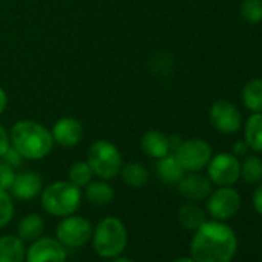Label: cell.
I'll return each instance as SVG.
<instances>
[{
  "mask_svg": "<svg viewBox=\"0 0 262 262\" xmlns=\"http://www.w3.org/2000/svg\"><path fill=\"white\" fill-rule=\"evenodd\" d=\"M237 248L234 231L217 221L204 222L191 239V257L196 262H230Z\"/></svg>",
  "mask_w": 262,
  "mask_h": 262,
  "instance_id": "1",
  "label": "cell"
},
{
  "mask_svg": "<svg viewBox=\"0 0 262 262\" xmlns=\"http://www.w3.org/2000/svg\"><path fill=\"white\" fill-rule=\"evenodd\" d=\"M10 141L27 159H42L53 150V135L43 125L33 120H20L13 129Z\"/></svg>",
  "mask_w": 262,
  "mask_h": 262,
  "instance_id": "2",
  "label": "cell"
},
{
  "mask_svg": "<svg viewBox=\"0 0 262 262\" xmlns=\"http://www.w3.org/2000/svg\"><path fill=\"white\" fill-rule=\"evenodd\" d=\"M91 242L94 251L100 257L113 259L120 256L126 248L128 233L120 219L108 216L93 228Z\"/></svg>",
  "mask_w": 262,
  "mask_h": 262,
  "instance_id": "3",
  "label": "cell"
},
{
  "mask_svg": "<svg viewBox=\"0 0 262 262\" xmlns=\"http://www.w3.org/2000/svg\"><path fill=\"white\" fill-rule=\"evenodd\" d=\"M82 193L80 188L73 185L71 182H54L48 185L42 193V207L47 213L65 217L74 214L80 207Z\"/></svg>",
  "mask_w": 262,
  "mask_h": 262,
  "instance_id": "4",
  "label": "cell"
},
{
  "mask_svg": "<svg viewBox=\"0 0 262 262\" xmlns=\"http://www.w3.org/2000/svg\"><path fill=\"white\" fill-rule=\"evenodd\" d=\"M88 165L100 179H113L120 173L122 156L113 144L97 141L88 150Z\"/></svg>",
  "mask_w": 262,
  "mask_h": 262,
  "instance_id": "5",
  "label": "cell"
},
{
  "mask_svg": "<svg viewBox=\"0 0 262 262\" xmlns=\"http://www.w3.org/2000/svg\"><path fill=\"white\" fill-rule=\"evenodd\" d=\"M93 227L91 224L77 214L65 216L57 228H56V239L65 248H80L91 241Z\"/></svg>",
  "mask_w": 262,
  "mask_h": 262,
  "instance_id": "6",
  "label": "cell"
},
{
  "mask_svg": "<svg viewBox=\"0 0 262 262\" xmlns=\"http://www.w3.org/2000/svg\"><path fill=\"white\" fill-rule=\"evenodd\" d=\"M174 158L185 173L201 171L211 159V147L202 139L182 141L174 150Z\"/></svg>",
  "mask_w": 262,
  "mask_h": 262,
  "instance_id": "7",
  "label": "cell"
},
{
  "mask_svg": "<svg viewBox=\"0 0 262 262\" xmlns=\"http://www.w3.org/2000/svg\"><path fill=\"white\" fill-rule=\"evenodd\" d=\"M208 179L219 187H231L241 178V161L233 153H219L210 159Z\"/></svg>",
  "mask_w": 262,
  "mask_h": 262,
  "instance_id": "8",
  "label": "cell"
},
{
  "mask_svg": "<svg viewBox=\"0 0 262 262\" xmlns=\"http://www.w3.org/2000/svg\"><path fill=\"white\" fill-rule=\"evenodd\" d=\"M210 120L213 128L222 135H234L242 128V114L239 108L225 99H219L211 105Z\"/></svg>",
  "mask_w": 262,
  "mask_h": 262,
  "instance_id": "9",
  "label": "cell"
},
{
  "mask_svg": "<svg viewBox=\"0 0 262 262\" xmlns=\"http://www.w3.org/2000/svg\"><path fill=\"white\" fill-rule=\"evenodd\" d=\"M241 207V196L231 187H219L216 191L210 193L207 210L217 221H225L234 216Z\"/></svg>",
  "mask_w": 262,
  "mask_h": 262,
  "instance_id": "10",
  "label": "cell"
},
{
  "mask_svg": "<svg viewBox=\"0 0 262 262\" xmlns=\"http://www.w3.org/2000/svg\"><path fill=\"white\" fill-rule=\"evenodd\" d=\"M27 262H67V250L56 237H39L31 242Z\"/></svg>",
  "mask_w": 262,
  "mask_h": 262,
  "instance_id": "11",
  "label": "cell"
},
{
  "mask_svg": "<svg viewBox=\"0 0 262 262\" xmlns=\"http://www.w3.org/2000/svg\"><path fill=\"white\" fill-rule=\"evenodd\" d=\"M178 190L182 198L190 202H201L211 193V181L199 171H190L184 174L178 182Z\"/></svg>",
  "mask_w": 262,
  "mask_h": 262,
  "instance_id": "12",
  "label": "cell"
},
{
  "mask_svg": "<svg viewBox=\"0 0 262 262\" xmlns=\"http://www.w3.org/2000/svg\"><path fill=\"white\" fill-rule=\"evenodd\" d=\"M42 178L34 171H24L16 174L14 182L10 188L11 194L20 201H31L42 193Z\"/></svg>",
  "mask_w": 262,
  "mask_h": 262,
  "instance_id": "13",
  "label": "cell"
},
{
  "mask_svg": "<svg viewBox=\"0 0 262 262\" xmlns=\"http://www.w3.org/2000/svg\"><path fill=\"white\" fill-rule=\"evenodd\" d=\"M83 128L79 120L71 117H63L57 120L53 129V139L62 147H74L82 141Z\"/></svg>",
  "mask_w": 262,
  "mask_h": 262,
  "instance_id": "14",
  "label": "cell"
},
{
  "mask_svg": "<svg viewBox=\"0 0 262 262\" xmlns=\"http://www.w3.org/2000/svg\"><path fill=\"white\" fill-rule=\"evenodd\" d=\"M27 248L19 236L7 234L0 237V262H25Z\"/></svg>",
  "mask_w": 262,
  "mask_h": 262,
  "instance_id": "15",
  "label": "cell"
},
{
  "mask_svg": "<svg viewBox=\"0 0 262 262\" xmlns=\"http://www.w3.org/2000/svg\"><path fill=\"white\" fill-rule=\"evenodd\" d=\"M244 141L253 153H262V113H251L245 120Z\"/></svg>",
  "mask_w": 262,
  "mask_h": 262,
  "instance_id": "16",
  "label": "cell"
},
{
  "mask_svg": "<svg viewBox=\"0 0 262 262\" xmlns=\"http://www.w3.org/2000/svg\"><path fill=\"white\" fill-rule=\"evenodd\" d=\"M142 150L147 156L155 159H161L171 151L168 138L161 131H148L142 138Z\"/></svg>",
  "mask_w": 262,
  "mask_h": 262,
  "instance_id": "17",
  "label": "cell"
},
{
  "mask_svg": "<svg viewBox=\"0 0 262 262\" xmlns=\"http://www.w3.org/2000/svg\"><path fill=\"white\" fill-rule=\"evenodd\" d=\"M244 106L251 113H262V77L250 79L241 93Z\"/></svg>",
  "mask_w": 262,
  "mask_h": 262,
  "instance_id": "18",
  "label": "cell"
},
{
  "mask_svg": "<svg viewBox=\"0 0 262 262\" xmlns=\"http://www.w3.org/2000/svg\"><path fill=\"white\" fill-rule=\"evenodd\" d=\"M156 171H158L159 179L165 184H178L181 181V178L185 174L184 168L179 165L174 155H167V156L161 158L158 162Z\"/></svg>",
  "mask_w": 262,
  "mask_h": 262,
  "instance_id": "19",
  "label": "cell"
},
{
  "mask_svg": "<svg viewBox=\"0 0 262 262\" xmlns=\"http://www.w3.org/2000/svg\"><path fill=\"white\" fill-rule=\"evenodd\" d=\"M45 231V221L39 214H27L17 227L19 237L24 242H33L42 237Z\"/></svg>",
  "mask_w": 262,
  "mask_h": 262,
  "instance_id": "20",
  "label": "cell"
},
{
  "mask_svg": "<svg viewBox=\"0 0 262 262\" xmlns=\"http://www.w3.org/2000/svg\"><path fill=\"white\" fill-rule=\"evenodd\" d=\"M85 198L91 205L103 207V205H108L114 199V190L111 188V185H108L103 181L90 182L85 190Z\"/></svg>",
  "mask_w": 262,
  "mask_h": 262,
  "instance_id": "21",
  "label": "cell"
},
{
  "mask_svg": "<svg viewBox=\"0 0 262 262\" xmlns=\"http://www.w3.org/2000/svg\"><path fill=\"white\" fill-rule=\"evenodd\" d=\"M122 179L131 188H142L148 182V170L139 162H129L120 168Z\"/></svg>",
  "mask_w": 262,
  "mask_h": 262,
  "instance_id": "22",
  "label": "cell"
},
{
  "mask_svg": "<svg viewBox=\"0 0 262 262\" xmlns=\"http://www.w3.org/2000/svg\"><path fill=\"white\" fill-rule=\"evenodd\" d=\"M179 222L187 230H198L205 222V213L201 207H198L194 202L185 204L179 208L178 213Z\"/></svg>",
  "mask_w": 262,
  "mask_h": 262,
  "instance_id": "23",
  "label": "cell"
},
{
  "mask_svg": "<svg viewBox=\"0 0 262 262\" xmlns=\"http://www.w3.org/2000/svg\"><path fill=\"white\" fill-rule=\"evenodd\" d=\"M241 176L247 184L251 185L262 182V159L256 153L245 155L244 161L241 162Z\"/></svg>",
  "mask_w": 262,
  "mask_h": 262,
  "instance_id": "24",
  "label": "cell"
},
{
  "mask_svg": "<svg viewBox=\"0 0 262 262\" xmlns=\"http://www.w3.org/2000/svg\"><path fill=\"white\" fill-rule=\"evenodd\" d=\"M241 17L251 25L262 22V0H244L239 8Z\"/></svg>",
  "mask_w": 262,
  "mask_h": 262,
  "instance_id": "25",
  "label": "cell"
},
{
  "mask_svg": "<svg viewBox=\"0 0 262 262\" xmlns=\"http://www.w3.org/2000/svg\"><path fill=\"white\" fill-rule=\"evenodd\" d=\"M70 182L76 187H86L91 182L93 171L88 165V162H76L70 168Z\"/></svg>",
  "mask_w": 262,
  "mask_h": 262,
  "instance_id": "26",
  "label": "cell"
},
{
  "mask_svg": "<svg viewBox=\"0 0 262 262\" xmlns=\"http://www.w3.org/2000/svg\"><path fill=\"white\" fill-rule=\"evenodd\" d=\"M14 214V204L8 191L0 190V228L5 227Z\"/></svg>",
  "mask_w": 262,
  "mask_h": 262,
  "instance_id": "27",
  "label": "cell"
},
{
  "mask_svg": "<svg viewBox=\"0 0 262 262\" xmlns=\"http://www.w3.org/2000/svg\"><path fill=\"white\" fill-rule=\"evenodd\" d=\"M14 168L8 165L7 162H0V190L8 191L14 182Z\"/></svg>",
  "mask_w": 262,
  "mask_h": 262,
  "instance_id": "28",
  "label": "cell"
},
{
  "mask_svg": "<svg viewBox=\"0 0 262 262\" xmlns=\"http://www.w3.org/2000/svg\"><path fill=\"white\" fill-rule=\"evenodd\" d=\"M2 158H4V162H7V164L11 165L13 168L20 167V165H22V159H24V156H22L14 147H10V148L5 151V155H4Z\"/></svg>",
  "mask_w": 262,
  "mask_h": 262,
  "instance_id": "29",
  "label": "cell"
},
{
  "mask_svg": "<svg viewBox=\"0 0 262 262\" xmlns=\"http://www.w3.org/2000/svg\"><path fill=\"white\" fill-rule=\"evenodd\" d=\"M10 136L7 133V129L0 125V158H2L5 155V151L10 148Z\"/></svg>",
  "mask_w": 262,
  "mask_h": 262,
  "instance_id": "30",
  "label": "cell"
},
{
  "mask_svg": "<svg viewBox=\"0 0 262 262\" xmlns=\"http://www.w3.org/2000/svg\"><path fill=\"white\" fill-rule=\"evenodd\" d=\"M253 207L262 216V182L257 184V188L253 193Z\"/></svg>",
  "mask_w": 262,
  "mask_h": 262,
  "instance_id": "31",
  "label": "cell"
},
{
  "mask_svg": "<svg viewBox=\"0 0 262 262\" xmlns=\"http://www.w3.org/2000/svg\"><path fill=\"white\" fill-rule=\"evenodd\" d=\"M248 145L245 144V141H237L236 144H234V147H233V155L236 156V158H239V156H245L247 153H248Z\"/></svg>",
  "mask_w": 262,
  "mask_h": 262,
  "instance_id": "32",
  "label": "cell"
},
{
  "mask_svg": "<svg viewBox=\"0 0 262 262\" xmlns=\"http://www.w3.org/2000/svg\"><path fill=\"white\" fill-rule=\"evenodd\" d=\"M5 106H7V94L2 88H0V114L4 113Z\"/></svg>",
  "mask_w": 262,
  "mask_h": 262,
  "instance_id": "33",
  "label": "cell"
},
{
  "mask_svg": "<svg viewBox=\"0 0 262 262\" xmlns=\"http://www.w3.org/2000/svg\"><path fill=\"white\" fill-rule=\"evenodd\" d=\"M111 262H135L133 259H129V257H122V256H117V257H113Z\"/></svg>",
  "mask_w": 262,
  "mask_h": 262,
  "instance_id": "34",
  "label": "cell"
},
{
  "mask_svg": "<svg viewBox=\"0 0 262 262\" xmlns=\"http://www.w3.org/2000/svg\"><path fill=\"white\" fill-rule=\"evenodd\" d=\"M174 262H196L193 257H179V259H176Z\"/></svg>",
  "mask_w": 262,
  "mask_h": 262,
  "instance_id": "35",
  "label": "cell"
}]
</instances>
